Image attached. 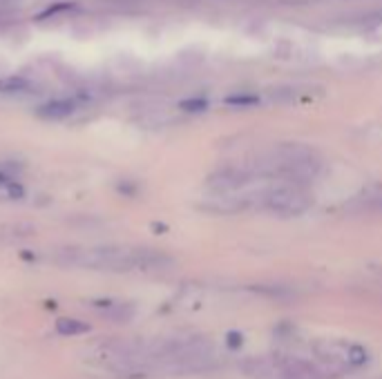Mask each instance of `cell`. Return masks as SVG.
Listing matches in <instances>:
<instances>
[{
  "instance_id": "obj_1",
  "label": "cell",
  "mask_w": 382,
  "mask_h": 379,
  "mask_svg": "<svg viewBox=\"0 0 382 379\" xmlns=\"http://www.w3.org/2000/svg\"><path fill=\"white\" fill-rule=\"evenodd\" d=\"M58 264L89 268V270H107V272H130L144 270L157 272L168 270L173 259L159 250H146V248H87V250H63L56 257Z\"/></svg>"
},
{
  "instance_id": "obj_2",
  "label": "cell",
  "mask_w": 382,
  "mask_h": 379,
  "mask_svg": "<svg viewBox=\"0 0 382 379\" xmlns=\"http://www.w3.org/2000/svg\"><path fill=\"white\" fill-rule=\"evenodd\" d=\"M320 172V156L315 149L302 143H281L257 165V174L275 176L279 181L304 183Z\"/></svg>"
},
{
  "instance_id": "obj_3",
  "label": "cell",
  "mask_w": 382,
  "mask_h": 379,
  "mask_svg": "<svg viewBox=\"0 0 382 379\" xmlns=\"http://www.w3.org/2000/svg\"><path fill=\"white\" fill-rule=\"evenodd\" d=\"M246 373L253 379H331L333 373L324 364L311 362L297 355L261 357L246 364Z\"/></svg>"
},
{
  "instance_id": "obj_4",
  "label": "cell",
  "mask_w": 382,
  "mask_h": 379,
  "mask_svg": "<svg viewBox=\"0 0 382 379\" xmlns=\"http://www.w3.org/2000/svg\"><path fill=\"white\" fill-rule=\"evenodd\" d=\"M261 203L266 210L279 216H299L313 205V196L302 187V183L281 181L261 192Z\"/></svg>"
},
{
  "instance_id": "obj_5",
  "label": "cell",
  "mask_w": 382,
  "mask_h": 379,
  "mask_svg": "<svg viewBox=\"0 0 382 379\" xmlns=\"http://www.w3.org/2000/svg\"><path fill=\"white\" fill-rule=\"evenodd\" d=\"M257 169L248 167H221L215 174L208 176V187L217 194H233L237 190L246 187L248 183L255 181Z\"/></svg>"
},
{
  "instance_id": "obj_6",
  "label": "cell",
  "mask_w": 382,
  "mask_h": 379,
  "mask_svg": "<svg viewBox=\"0 0 382 379\" xmlns=\"http://www.w3.org/2000/svg\"><path fill=\"white\" fill-rule=\"evenodd\" d=\"M76 109V103L69 101V98H54V101H47L45 105H40L36 109V116L43 118V121H63V118L72 116Z\"/></svg>"
},
{
  "instance_id": "obj_7",
  "label": "cell",
  "mask_w": 382,
  "mask_h": 379,
  "mask_svg": "<svg viewBox=\"0 0 382 379\" xmlns=\"http://www.w3.org/2000/svg\"><path fill=\"white\" fill-rule=\"evenodd\" d=\"M94 308L101 313V317L112 319V322H128L132 317V306L128 304H119L112 299H105V302H94Z\"/></svg>"
},
{
  "instance_id": "obj_8",
  "label": "cell",
  "mask_w": 382,
  "mask_h": 379,
  "mask_svg": "<svg viewBox=\"0 0 382 379\" xmlns=\"http://www.w3.org/2000/svg\"><path fill=\"white\" fill-rule=\"evenodd\" d=\"M29 89H32V81L20 74L0 78V94H25Z\"/></svg>"
},
{
  "instance_id": "obj_9",
  "label": "cell",
  "mask_w": 382,
  "mask_h": 379,
  "mask_svg": "<svg viewBox=\"0 0 382 379\" xmlns=\"http://www.w3.org/2000/svg\"><path fill=\"white\" fill-rule=\"evenodd\" d=\"M56 333L63 335V337L85 335V333H89V324L80 322V319H72V317H60L56 322Z\"/></svg>"
},
{
  "instance_id": "obj_10",
  "label": "cell",
  "mask_w": 382,
  "mask_h": 379,
  "mask_svg": "<svg viewBox=\"0 0 382 379\" xmlns=\"http://www.w3.org/2000/svg\"><path fill=\"white\" fill-rule=\"evenodd\" d=\"M36 230L27 223H18V225H3L0 228V239L3 241H20V239L32 237Z\"/></svg>"
},
{
  "instance_id": "obj_11",
  "label": "cell",
  "mask_w": 382,
  "mask_h": 379,
  "mask_svg": "<svg viewBox=\"0 0 382 379\" xmlns=\"http://www.w3.org/2000/svg\"><path fill=\"white\" fill-rule=\"evenodd\" d=\"M76 5L74 3H52L49 7H45L43 12H40L36 16V21H54V18L58 16H63V14H69V12H74Z\"/></svg>"
},
{
  "instance_id": "obj_12",
  "label": "cell",
  "mask_w": 382,
  "mask_h": 379,
  "mask_svg": "<svg viewBox=\"0 0 382 379\" xmlns=\"http://www.w3.org/2000/svg\"><path fill=\"white\" fill-rule=\"evenodd\" d=\"M257 103H259V96L257 94L241 92V94H230V96H226V105H233V107H253Z\"/></svg>"
},
{
  "instance_id": "obj_13",
  "label": "cell",
  "mask_w": 382,
  "mask_h": 379,
  "mask_svg": "<svg viewBox=\"0 0 382 379\" xmlns=\"http://www.w3.org/2000/svg\"><path fill=\"white\" fill-rule=\"evenodd\" d=\"M347 362L349 366H365L369 362V355L362 346H347Z\"/></svg>"
},
{
  "instance_id": "obj_14",
  "label": "cell",
  "mask_w": 382,
  "mask_h": 379,
  "mask_svg": "<svg viewBox=\"0 0 382 379\" xmlns=\"http://www.w3.org/2000/svg\"><path fill=\"white\" fill-rule=\"evenodd\" d=\"M179 109H184V112H188V114H199V112H206L208 109V101L206 98H201V96L186 98V101L179 103Z\"/></svg>"
},
{
  "instance_id": "obj_15",
  "label": "cell",
  "mask_w": 382,
  "mask_h": 379,
  "mask_svg": "<svg viewBox=\"0 0 382 379\" xmlns=\"http://www.w3.org/2000/svg\"><path fill=\"white\" fill-rule=\"evenodd\" d=\"M360 203L365 210H374V212H382V194H374V196H365L360 198Z\"/></svg>"
},
{
  "instance_id": "obj_16",
  "label": "cell",
  "mask_w": 382,
  "mask_h": 379,
  "mask_svg": "<svg viewBox=\"0 0 382 379\" xmlns=\"http://www.w3.org/2000/svg\"><path fill=\"white\" fill-rule=\"evenodd\" d=\"M244 344V337H241L237 331H230L226 335V346L230 348V351H239V346Z\"/></svg>"
},
{
  "instance_id": "obj_17",
  "label": "cell",
  "mask_w": 382,
  "mask_h": 379,
  "mask_svg": "<svg viewBox=\"0 0 382 379\" xmlns=\"http://www.w3.org/2000/svg\"><path fill=\"white\" fill-rule=\"evenodd\" d=\"M18 3H20V0H0V12H5L7 7H14Z\"/></svg>"
}]
</instances>
